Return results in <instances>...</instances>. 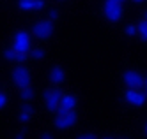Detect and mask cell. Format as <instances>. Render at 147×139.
Segmentation results:
<instances>
[{
	"label": "cell",
	"instance_id": "484cf974",
	"mask_svg": "<svg viewBox=\"0 0 147 139\" xmlns=\"http://www.w3.org/2000/svg\"><path fill=\"white\" fill-rule=\"evenodd\" d=\"M115 2H119V4H124V0H115Z\"/></svg>",
	"mask_w": 147,
	"mask_h": 139
},
{
	"label": "cell",
	"instance_id": "d6986e66",
	"mask_svg": "<svg viewBox=\"0 0 147 139\" xmlns=\"http://www.w3.org/2000/svg\"><path fill=\"white\" fill-rule=\"evenodd\" d=\"M5 104H7V97H5L4 93H0V109H4Z\"/></svg>",
	"mask_w": 147,
	"mask_h": 139
},
{
	"label": "cell",
	"instance_id": "7402d4cb",
	"mask_svg": "<svg viewBox=\"0 0 147 139\" xmlns=\"http://www.w3.org/2000/svg\"><path fill=\"white\" fill-rule=\"evenodd\" d=\"M41 137H43V139H51V134H50V132H45Z\"/></svg>",
	"mask_w": 147,
	"mask_h": 139
},
{
	"label": "cell",
	"instance_id": "e0dca14e",
	"mask_svg": "<svg viewBox=\"0 0 147 139\" xmlns=\"http://www.w3.org/2000/svg\"><path fill=\"white\" fill-rule=\"evenodd\" d=\"M126 34H128L129 37L136 35V27H135V25H128V27H126Z\"/></svg>",
	"mask_w": 147,
	"mask_h": 139
},
{
	"label": "cell",
	"instance_id": "8992f818",
	"mask_svg": "<svg viewBox=\"0 0 147 139\" xmlns=\"http://www.w3.org/2000/svg\"><path fill=\"white\" fill-rule=\"evenodd\" d=\"M124 99L128 100L131 106H135V108H140V106L145 104L147 95H145L144 92H140L138 88H128V92L124 93Z\"/></svg>",
	"mask_w": 147,
	"mask_h": 139
},
{
	"label": "cell",
	"instance_id": "8fae6325",
	"mask_svg": "<svg viewBox=\"0 0 147 139\" xmlns=\"http://www.w3.org/2000/svg\"><path fill=\"white\" fill-rule=\"evenodd\" d=\"M50 79H51V83L60 84L62 81L66 79V74H64V70H62L60 67H53V69L50 70Z\"/></svg>",
	"mask_w": 147,
	"mask_h": 139
},
{
	"label": "cell",
	"instance_id": "9c48e42d",
	"mask_svg": "<svg viewBox=\"0 0 147 139\" xmlns=\"http://www.w3.org/2000/svg\"><path fill=\"white\" fill-rule=\"evenodd\" d=\"M18 7L28 13V11H39L45 7V0H20L18 2Z\"/></svg>",
	"mask_w": 147,
	"mask_h": 139
},
{
	"label": "cell",
	"instance_id": "d4e9b609",
	"mask_svg": "<svg viewBox=\"0 0 147 139\" xmlns=\"http://www.w3.org/2000/svg\"><path fill=\"white\" fill-rule=\"evenodd\" d=\"M133 2H138L140 4V2H145V0H133Z\"/></svg>",
	"mask_w": 147,
	"mask_h": 139
},
{
	"label": "cell",
	"instance_id": "3957f363",
	"mask_svg": "<svg viewBox=\"0 0 147 139\" xmlns=\"http://www.w3.org/2000/svg\"><path fill=\"white\" fill-rule=\"evenodd\" d=\"M13 81H14L16 86H20V88L30 86V72H28V69L23 67V65H18L13 70Z\"/></svg>",
	"mask_w": 147,
	"mask_h": 139
},
{
	"label": "cell",
	"instance_id": "52a82bcc",
	"mask_svg": "<svg viewBox=\"0 0 147 139\" xmlns=\"http://www.w3.org/2000/svg\"><path fill=\"white\" fill-rule=\"evenodd\" d=\"M122 79H124V83H126V86H128V88H140L142 84H144L142 74L136 72V70H126L122 74Z\"/></svg>",
	"mask_w": 147,
	"mask_h": 139
},
{
	"label": "cell",
	"instance_id": "5bb4252c",
	"mask_svg": "<svg viewBox=\"0 0 147 139\" xmlns=\"http://www.w3.org/2000/svg\"><path fill=\"white\" fill-rule=\"evenodd\" d=\"M32 97H34V92H32V88H22V99L25 100V102H28V100H32Z\"/></svg>",
	"mask_w": 147,
	"mask_h": 139
},
{
	"label": "cell",
	"instance_id": "83f0119b",
	"mask_svg": "<svg viewBox=\"0 0 147 139\" xmlns=\"http://www.w3.org/2000/svg\"><path fill=\"white\" fill-rule=\"evenodd\" d=\"M145 134H147V125H145Z\"/></svg>",
	"mask_w": 147,
	"mask_h": 139
},
{
	"label": "cell",
	"instance_id": "7c38bea8",
	"mask_svg": "<svg viewBox=\"0 0 147 139\" xmlns=\"http://www.w3.org/2000/svg\"><path fill=\"white\" fill-rule=\"evenodd\" d=\"M32 113H34V109H32V106H28V104H25L23 108H22V113H20V122H23V123H27V122L30 120V116H32Z\"/></svg>",
	"mask_w": 147,
	"mask_h": 139
},
{
	"label": "cell",
	"instance_id": "44dd1931",
	"mask_svg": "<svg viewBox=\"0 0 147 139\" xmlns=\"http://www.w3.org/2000/svg\"><path fill=\"white\" fill-rule=\"evenodd\" d=\"M59 18V13L57 11H50V19H57Z\"/></svg>",
	"mask_w": 147,
	"mask_h": 139
},
{
	"label": "cell",
	"instance_id": "4316f807",
	"mask_svg": "<svg viewBox=\"0 0 147 139\" xmlns=\"http://www.w3.org/2000/svg\"><path fill=\"white\" fill-rule=\"evenodd\" d=\"M144 19H147V13H145V14H144Z\"/></svg>",
	"mask_w": 147,
	"mask_h": 139
},
{
	"label": "cell",
	"instance_id": "6da1fadb",
	"mask_svg": "<svg viewBox=\"0 0 147 139\" xmlns=\"http://www.w3.org/2000/svg\"><path fill=\"white\" fill-rule=\"evenodd\" d=\"M103 14L108 21H119L122 18V4L115 2V0H107L103 5Z\"/></svg>",
	"mask_w": 147,
	"mask_h": 139
},
{
	"label": "cell",
	"instance_id": "5b68a950",
	"mask_svg": "<svg viewBox=\"0 0 147 139\" xmlns=\"http://www.w3.org/2000/svg\"><path fill=\"white\" fill-rule=\"evenodd\" d=\"M13 49L18 51V53H28L30 51V35L27 34V32H23V30L16 32Z\"/></svg>",
	"mask_w": 147,
	"mask_h": 139
},
{
	"label": "cell",
	"instance_id": "ac0fdd59",
	"mask_svg": "<svg viewBox=\"0 0 147 139\" xmlns=\"http://www.w3.org/2000/svg\"><path fill=\"white\" fill-rule=\"evenodd\" d=\"M25 60H27V53H18V51H16L14 62H25Z\"/></svg>",
	"mask_w": 147,
	"mask_h": 139
},
{
	"label": "cell",
	"instance_id": "277c9868",
	"mask_svg": "<svg viewBox=\"0 0 147 139\" xmlns=\"http://www.w3.org/2000/svg\"><path fill=\"white\" fill-rule=\"evenodd\" d=\"M32 34L37 39H48L53 34V23H51V19H43V21H39V23H36L34 28H32Z\"/></svg>",
	"mask_w": 147,
	"mask_h": 139
},
{
	"label": "cell",
	"instance_id": "ba28073f",
	"mask_svg": "<svg viewBox=\"0 0 147 139\" xmlns=\"http://www.w3.org/2000/svg\"><path fill=\"white\" fill-rule=\"evenodd\" d=\"M60 97H62V93H60L59 90H48V92H45L46 108H48L50 111H57L59 102H60Z\"/></svg>",
	"mask_w": 147,
	"mask_h": 139
},
{
	"label": "cell",
	"instance_id": "30bf717a",
	"mask_svg": "<svg viewBox=\"0 0 147 139\" xmlns=\"http://www.w3.org/2000/svg\"><path fill=\"white\" fill-rule=\"evenodd\" d=\"M78 104V99L75 95H62L60 97V102H59V108L66 109V111H73Z\"/></svg>",
	"mask_w": 147,
	"mask_h": 139
},
{
	"label": "cell",
	"instance_id": "7a4b0ae2",
	"mask_svg": "<svg viewBox=\"0 0 147 139\" xmlns=\"http://www.w3.org/2000/svg\"><path fill=\"white\" fill-rule=\"evenodd\" d=\"M76 120H78V116H76L75 109H73V111H66V113H62V114H57L55 127H57L59 130H66V129H69V127L75 125Z\"/></svg>",
	"mask_w": 147,
	"mask_h": 139
},
{
	"label": "cell",
	"instance_id": "ffe728a7",
	"mask_svg": "<svg viewBox=\"0 0 147 139\" xmlns=\"http://www.w3.org/2000/svg\"><path fill=\"white\" fill-rule=\"evenodd\" d=\"M78 137H80V139H96V134H90V132H89V134H80Z\"/></svg>",
	"mask_w": 147,
	"mask_h": 139
},
{
	"label": "cell",
	"instance_id": "9a60e30c",
	"mask_svg": "<svg viewBox=\"0 0 147 139\" xmlns=\"http://www.w3.org/2000/svg\"><path fill=\"white\" fill-rule=\"evenodd\" d=\"M32 58H36V60H41V58H45V49H41V48L34 49V51H32Z\"/></svg>",
	"mask_w": 147,
	"mask_h": 139
},
{
	"label": "cell",
	"instance_id": "2e32d148",
	"mask_svg": "<svg viewBox=\"0 0 147 139\" xmlns=\"http://www.w3.org/2000/svg\"><path fill=\"white\" fill-rule=\"evenodd\" d=\"M4 57H5V60H14V57H16V51H14L13 48H9V49H5Z\"/></svg>",
	"mask_w": 147,
	"mask_h": 139
},
{
	"label": "cell",
	"instance_id": "4fadbf2b",
	"mask_svg": "<svg viewBox=\"0 0 147 139\" xmlns=\"http://www.w3.org/2000/svg\"><path fill=\"white\" fill-rule=\"evenodd\" d=\"M136 35H138L144 42H147V19L140 21V23L136 25Z\"/></svg>",
	"mask_w": 147,
	"mask_h": 139
},
{
	"label": "cell",
	"instance_id": "603a6c76",
	"mask_svg": "<svg viewBox=\"0 0 147 139\" xmlns=\"http://www.w3.org/2000/svg\"><path fill=\"white\" fill-rule=\"evenodd\" d=\"M16 137H18V139H23V137H25V132H20V134H18Z\"/></svg>",
	"mask_w": 147,
	"mask_h": 139
},
{
	"label": "cell",
	"instance_id": "cb8c5ba5",
	"mask_svg": "<svg viewBox=\"0 0 147 139\" xmlns=\"http://www.w3.org/2000/svg\"><path fill=\"white\" fill-rule=\"evenodd\" d=\"M144 86H145V92H147V78L144 79Z\"/></svg>",
	"mask_w": 147,
	"mask_h": 139
}]
</instances>
